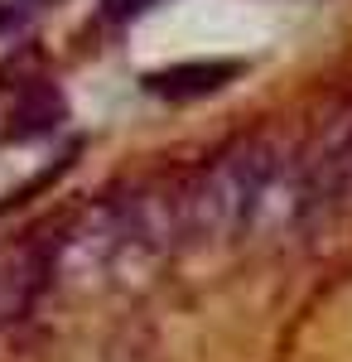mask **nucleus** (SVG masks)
Returning <instances> with one entry per match:
<instances>
[{
    "label": "nucleus",
    "instance_id": "nucleus-3",
    "mask_svg": "<svg viewBox=\"0 0 352 362\" xmlns=\"http://www.w3.org/2000/svg\"><path fill=\"white\" fill-rule=\"evenodd\" d=\"M102 5H107V15H116V20H131L140 10H150L155 0H102Z\"/></svg>",
    "mask_w": 352,
    "mask_h": 362
},
{
    "label": "nucleus",
    "instance_id": "nucleus-1",
    "mask_svg": "<svg viewBox=\"0 0 352 362\" xmlns=\"http://www.w3.org/2000/svg\"><path fill=\"white\" fill-rule=\"evenodd\" d=\"M275 179V145L271 140H237L213 165L189 179V189L169 208L164 237L174 242H222L256 213Z\"/></svg>",
    "mask_w": 352,
    "mask_h": 362
},
{
    "label": "nucleus",
    "instance_id": "nucleus-2",
    "mask_svg": "<svg viewBox=\"0 0 352 362\" xmlns=\"http://www.w3.org/2000/svg\"><path fill=\"white\" fill-rule=\"evenodd\" d=\"M242 73V63H179V68H164V73H150L145 78V92H155L164 102H193V97H213Z\"/></svg>",
    "mask_w": 352,
    "mask_h": 362
}]
</instances>
